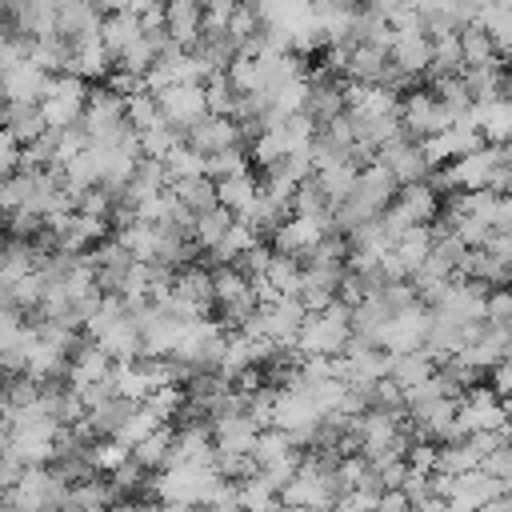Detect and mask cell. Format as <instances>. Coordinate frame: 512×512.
<instances>
[{
  "label": "cell",
  "instance_id": "obj_1",
  "mask_svg": "<svg viewBox=\"0 0 512 512\" xmlns=\"http://www.w3.org/2000/svg\"><path fill=\"white\" fill-rule=\"evenodd\" d=\"M348 320H352V308H344L340 300H332V304H328L324 312H316V316H304V324H300V332H296V340H292L296 356H300V360H304V356L336 360V356L344 352L348 336H352Z\"/></svg>",
  "mask_w": 512,
  "mask_h": 512
},
{
  "label": "cell",
  "instance_id": "obj_2",
  "mask_svg": "<svg viewBox=\"0 0 512 512\" xmlns=\"http://www.w3.org/2000/svg\"><path fill=\"white\" fill-rule=\"evenodd\" d=\"M84 100H88V84L72 72L64 76H52L48 80V92L40 100V120L48 132H64V128H76L80 116H84Z\"/></svg>",
  "mask_w": 512,
  "mask_h": 512
},
{
  "label": "cell",
  "instance_id": "obj_3",
  "mask_svg": "<svg viewBox=\"0 0 512 512\" xmlns=\"http://www.w3.org/2000/svg\"><path fill=\"white\" fill-rule=\"evenodd\" d=\"M400 128L412 140H428L452 128V116L444 112V104L428 92V88H412L408 96H400Z\"/></svg>",
  "mask_w": 512,
  "mask_h": 512
},
{
  "label": "cell",
  "instance_id": "obj_4",
  "mask_svg": "<svg viewBox=\"0 0 512 512\" xmlns=\"http://www.w3.org/2000/svg\"><path fill=\"white\" fill-rule=\"evenodd\" d=\"M300 112L312 120L316 132L344 116V84H340L324 64H316V68L308 72V96H304V108H300Z\"/></svg>",
  "mask_w": 512,
  "mask_h": 512
},
{
  "label": "cell",
  "instance_id": "obj_5",
  "mask_svg": "<svg viewBox=\"0 0 512 512\" xmlns=\"http://www.w3.org/2000/svg\"><path fill=\"white\" fill-rule=\"evenodd\" d=\"M428 324H432V312L424 304H412L404 312H396L384 332H380V348L392 352V356H408V352H424V340H428Z\"/></svg>",
  "mask_w": 512,
  "mask_h": 512
},
{
  "label": "cell",
  "instance_id": "obj_6",
  "mask_svg": "<svg viewBox=\"0 0 512 512\" xmlns=\"http://www.w3.org/2000/svg\"><path fill=\"white\" fill-rule=\"evenodd\" d=\"M376 164H384L400 188H408V184H424V180L432 176V164H428L420 140H412V136H400V140L384 144V148L376 152Z\"/></svg>",
  "mask_w": 512,
  "mask_h": 512
},
{
  "label": "cell",
  "instance_id": "obj_7",
  "mask_svg": "<svg viewBox=\"0 0 512 512\" xmlns=\"http://www.w3.org/2000/svg\"><path fill=\"white\" fill-rule=\"evenodd\" d=\"M156 104H160V120H164L168 128H176L180 136H184L196 120L208 116V108H204V88H200V84H172V88L156 92Z\"/></svg>",
  "mask_w": 512,
  "mask_h": 512
},
{
  "label": "cell",
  "instance_id": "obj_8",
  "mask_svg": "<svg viewBox=\"0 0 512 512\" xmlns=\"http://www.w3.org/2000/svg\"><path fill=\"white\" fill-rule=\"evenodd\" d=\"M208 432H212V448H216L220 456H252L256 436H260V424H256L248 412H236V416L212 420Z\"/></svg>",
  "mask_w": 512,
  "mask_h": 512
},
{
  "label": "cell",
  "instance_id": "obj_9",
  "mask_svg": "<svg viewBox=\"0 0 512 512\" xmlns=\"http://www.w3.org/2000/svg\"><path fill=\"white\" fill-rule=\"evenodd\" d=\"M140 36H144V28H140V16H136V4H120V8H108V12H104V20H100V40H104L112 64H116Z\"/></svg>",
  "mask_w": 512,
  "mask_h": 512
},
{
  "label": "cell",
  "instance_id": "obj_10",
  "mask_svg": "<svg viewBox=\"0 0 512 512\" xmlns=\"http://www.w3.org/2000/svg\"><path fill=\"white\" fill-rule=\"evenodd\" d=\"M184 144L208 160V156H216V152L240 148V132H236V124H232L228 116H204V120H196V124L184 132Z\"/></svg>",
  "mask_w": 512,
  "mask_h": 512
},
{
  "label": "cell",
  "instance_id": "obj_11",
  "mask_svg": "<svg viewBox=\"0 0 512 512\" xmlns=\"http://www.w3.org/2000/svg\"><path fill=\"white\" fill-rule=\"evenodd\" d=\"M332 228V220L328 224H316V220H300V216H292V220H284L276 232H272V244H276V256H288V260H304L316 244H320V236Z\"/></svg>",
  "mask_w": 512,
  "mask_h": 512
},
{
  "label": "cell",
  "instance_id": "obj_12",
  "mask_svg": "<svg viewBox=\"0 0 512 512\" xmlns=\"http://www.w3.org/2000/svg\"><path fill=\"white\" fill-rule=\"evenodd\" d=\"M164 32H168V40H172L176 48L192 52L196 40H200V32H204V4H196V0H176V4H168V8H164Z\"/></svg>",
  "mask_w": 512,
  "mask_h": 512
},
{
  "label": "cell",
  "instance_id": "obj_13",
  "mask_svg": "<svg viewBox=\"0 0 512 512\" xmlns=\"http://www.w3.org/2000/svg\"><path fill=\"white\" fill-rule=\"evenodd\" d=\"M388 64L400 68L404 76H420L432 64V40L424 32H392L388 44Z\"/></svg>",
  "mask_w": 512,
  "mask_h": 512
},
{
  "label": "cell",
  "instance_id": "obj_14",
  "mask_svg": "<svg viewBox=\"0 0 512 512\" xmlns=\"http://www.w3.org/2000/svg\"><path fill=\"white\" fill-rule=\"evenodd\" d=\"M48 80H52L48 72H40L32 60H24L12 72L0 76V88H4V100L8 104H40L44 92H48Z\"/></svg>",
  "mask_w": 512,
  "mask_h": 512
},
{
  "label": "cell",
  "instance_id": "obj_15",
  "mask_svg": "<svg viewBox=\"0 0 512 512\" xmlns=\"http://www.w3.org/2000/svg\"><path fill=\"white\" fill-rule=\"evenodd\" d=\"M104 12H108V8H96V4H76V0L56 4V36H64L68 44H76L80 36L100 32Z\"/></svg>",
  "mask_w": 512,
  "mask_h": 512
},
{
  "label": "cell",
  "instance_id": "obj_16",
  "mask_svg": "<svg viewBox=\"0 0 512 512\" xmlns=\"http://www.w3.org/2000/svg\"><path fill=\"white\" fill-rule=\"evenodd\" d=\"M108 376H112V360H108L92 340H84V344L72 352L68 372H64V380H68L72 388H88V384H100V380H108Z\"/></svg>",
  "mask_w": 512,
  "mask_h": 512
},
{
  "label": "cell",
  "instance_id": "obj_17",
  "mask_svg": "<svg viewBox=\"0 0 512 512\" xmlns=\"http://www.w3.org/2000/svg\"><path fill=\"white\" fill-rule=\"evenodd\" d=\"M68 72H72V76H80L84 84H88V80H100V76H108V72H112V56H108V48H104L100 32L80 36V40L72 44V68H68Z\"/></svg>",
  "mask_w": 512,
  "mask_h": 512
},
{
  "label": "cell",
  "instance_id": "obj_18",
  "mask_svg": "<svg viewBox=\"0 0 512 512\" xmlns=\"http://www.w3.org/2000/svg\"><path fill=\"white\" fill-rule=\"evenodd\" d=\"M136 408H140V404H132V400H124V396H108V400L96 404L84 420H88V428L96 432V440H116L120 428L136 416Z\"/></svg>",
  "mask_w": 512,
  "mask_h": 512
},
{
  "label": "cell",
  "instance_id": "obj_19",
  "mask_svg": "<svg viewBox=\"0 0 512 512\" xmlns=\"http://www.w3.org/2000/svg\"><path fill=\"white\" fill-rule=\"evenodd\" d=\"M256 196H260V180L252 176V168H248V172H236V176H228V180L216 184V204H220L228 216H244V212L256 204Z\"/></svg>",
  "mask_w": 512,
  "mask_h": 512
},
{
  "label": "cell",
  "instance_id": "obj_20",
  "mask_svg": "<svg viewBox=\"0 0 512 512\" xmlns=\"http://www.w3.org/2000/svg\"><path fill=\"white\" fill-rule=\"evenodd\" d=\"M172 296H180L184 304H196L200 312H208V308H212V272L200 268V264L176 268V276H172Z\"/></svg>",
  "mask_w": 512,
  "mask_h": 512
},
{
  "label": "cell",
  "instance_id": "obj_21",
  "mask_svg": "<svg viewBox=\"0 0 512 512\" xmlns=\"http://www.w3.org/2000/svg\"><path fill=\"white\" fill-rule=\"evenodd\" d=\"M384 68H388V52H384V48H376V44H356V48H348L344 80H352V84H380Z\"/></svg>",
  "mask_w": 512,
  "mask_h": 512
},
{
  "label": "cell",
  "instance_id": "obj_22",
  "mask_svg": "<svg viewBox=\"0 0 512 512\" xmlns=\"http://www.w3.org/2000/svg\"><path fill=\"white\" fill-rule=\"evenodd\" d=\"M392 204H396L416 228H428V224L440 216V196H436L428 184H408V188H400Z\"/></svg>",
  "mask_w": 512,
  "mask_h": 512
},
{
  "label": "cell",
  "instance_id": "obj_23",
  "mask_svg": "<svg viewBox=\"0 0 512 512\" xmlns=\"http://www.w3.org/2000/svg\"><path fill=\"white\" fill-rule=\"evenodd\" d=\"M172 432L176 428H168V424H160L152 436H144L128 456L144 468V472H152V476H160L164 468H172Z\"/></svg>",
  "mask_w": 512,
  "mask_h": 512
},
{
  "label": "cell",
  "instance_id": "obj_24",
  "mask_svg": "<svg viewBox=\"0 0 512 512\" xmlns=\"http://www.w3.org/2000/svg\"><path fill=\"white\" fill-rule=\"evenodd\" d=\"M0 128L20 144L28 148L40 132H44V120H40V104H4V116H0Z\"/></svg>",
  "mask_w": 512,
  "mask_h": 512
},
{
  "label": "cell",
  "instance_id": "obj_25",
  "mask_svg": "<svg viewBox=\"0 0 512 512\" xmlns=\"http://www.w3.org/2000/svg\"><path fill=\"white\" fill-rule=\"evenodd\" d=\"M168 192L192 212V216H204V212H212V208H220L216 204V184L208 180V176H192V180H172L168 184Z\"/></svg>",
  "mask_w": 512,
  "mask_h": 512
},
{
  "label": "cell",
  "instance_id": "obj_26",
  "mask_svg": "<svg viewBox=\"0 0 512 512\" xmlns=\"http://www.w3.org/2000/svg\"><path fill=\"white\" fill-rule=\"evenodd\" d=\"M236 508L240 512H280V492L256 472L236 484Z\"/></svg>",
  "mask_w": 512,
  "mask_h": 512
},
{
  "label": "cell",
  "instance_id": "obj_27",
  "mask_svg": "<svg viewBox=\"0 0 512 512\" xmlns=\"http://www.w3.org/2000/svg\"><path fill=\"white\" fill-rule=\"evenodd\" d=\"M432 372H436V364H432L424 352H408V356H392V372H388V380H392L400 392H408V388L428 384Z\"/></svg>",
  "mask_w": 512,
  "mask_h": 512
},
{
  "label": "cell",
  "instance_id": "obj_28",
  "mask_svg": "<svg viewBox=\"0 0 512 512\" xmlns=\"http://www.w3.org/2000/svg\"><path fill=\"white\" fill-rule=\"evenodd\" d=\"M460 60H464V68H496L500 64V52L492 48V40H488L484 28L468 24L460 32Z\"/></svg>",
  "mask_w": 512,
  "mask_h": 512
},
{
  "label": "cell",
  "instance_id": "obj_29",
  "mask_svg": "<svg viewBox=\"0 0 512 512\" xmlns=\"http://www.w3.org/2000/svg\"><path fill=\"white\" fill-rule=\"evenodd\" d=\"M292 216L316 220V224H328V220H332V204H328V196H324V188H320L316 176L296 188V196H292Z\"/></svg>",
  "mask_w": 512,
  "mask_h": 512
},
{
  "label": "cell",
  "instance_id": "obj_30",
  "mask_svg": "<svg viewBox=\"0 0 512 512\" xmlns=\"http://www.w3.org/2000/svg\"><path fill=\"white\" fill-rule=\"evenodd\" d=\"M68 504H72L76 512H108V508H116L120 500H116V492H112L108 480H96V476H92V480L68 488Z\"/></svg>",
  "mask_w": 512,
  "mask_h": 512
},
{
  "label": "cell",
  "instance_id": "obj_31",
  "mask_svg": "<svg viewBox=\"0 0 512 512\" xmlns=\"http://www.w3.org/2000/svg\"><path fill=\"white\" fill-rule=\"evenodd\" d=\"M476 28L488 32L496 52H508L512 48V4H480Z\"/></svg>",
  "mask_w": 512,
  "mask_h": 512
},
{
  "label": "cell",
  "instance_id": "obj_32",
  "mask_svg": "<svg viewBox=\"0 0 512 512\" xmlns=\"http://www.w3.org/2000/svg\"><path fill=\"white\" fill-rule=\"evenodd\" d=\"M392 252H396V260H400V268L412 276V272L428 260V252H432V232H428V228H408V232L396 240Z\"/></svg>",
  "mask_w": 512,
  "mask_h": 512
},
{
  "label": "cell",
  "instance_id": "obj_33",
  "mask_svg": "<svg viewBox=\"0 0 512 512\" xmlns=\"http://www.w3.org/2000/svg\"><path fill=\"white\" fill-rule=\"evenodd\" d=\"M260 280L276 296H300V260H288V256H276L272 252V264H268V272Z\"/></svg>",
  "mask_w": 512,
  "mask_h": 512
},
{
  "label": "cell",
  "instance_id": "obj_34",
  "mask_svg": "<svg viewBox=\"0 0 512 512\" xmlns=\"http://www.w3.org/2000/svg\"><path fill=\"white\" fill-rule=\"evenodd\" d=\"M124 120H128V128H132L136 136L148 132V128H156V124H160V104H156V96H152V92L128 96V100H124Z\"/></svg>",
  "mask_w": 512,
  "mask_h": 512
},
{
  "label": "cell",
  "instance_id": "obj_35",
  "mask_svg": "<svg viewBox=\"0 0 512 512\" xmlns=\"http://www.w3.org/2000/svg\"><path fill=\"white\" fill-rule=\"evenodd\" d=\"M200 88H204V108H208V116H232V108H236V88L228 84L224 72L208 76Z\"/></svg>",
  "mask_w": 512,
  "mask_h": 512
},
{
  "label": "cell",
  "instance_id": "obj_36",
  "mask_svg": "<svg viewBox=\"0 0 512 512\" xmlns=\"http://www.w3.org/2000/svg\"><path fill=\"white\" fill-rule=\"evenodd\" d=\"M316 180H320V188H324L328 204H332V208H340V204L352 196V188H356V168H352V164H340V168L316 172Z\"/></svg>",
  "mask_w": 512,
  "mask_h": 512
},
{
  "label": "cell",
  "instance_id": "obj_37",
  "mask_svg": "<svg viewBox=\"0 0 512 512\" xmlns=\"http://www.w3.org/2000/svg\"><path fill=\"white\" fill-rule=\"evenodd\" d=\"M472 468H480V460L468 452L464 440L436 448V472H440V476H464V472H472Z\"/></svg>",
  "mask_w": 512,
  "mask_h": 512
},
{
  "label": "cell",
  "instance_id": "obj_38",
  "mask_svg": "<svg viewBox=\"0 0 512 512\" xmlns=\"http://www.w3.org/2000/svg\"><path fill=\"white\" fill-rule=\"evenodd\" d=\"M288 156V140H284V132L276 128V132H260L252 144H248V160H256L260 168H272V164H280Z\"/></svg>",
  "mask_w": 512,
  "mask_h": 512
},
{
  "label": "cell",
  "instance_id": "obj_39",
  "mask_svg": "<svg viewBox=\"0 0 512 512\" xmlns=\"http://www.w3.org/2000/svg\"><path fill=\"white\" fill-rule=\"evenodd\" d=\"M176 144H184V136L176 132V128H168L164 120L156 124V128H148V132H140V152L148 156V160H164Z\"/></svg>",
  "mask_w": 512,
  "mask_h": 512
},
{
  "label": "cell",
  "instance_id": "obj_40",
  "mask_svg": "<svg viewBox=\"0 0 512 512\" xmlns=\"http://www.w3.org/2000/svg\"><path fill=\"white\" fill-rule=\"evenodd\" d=\"M236 172H248V152L244 148H228V152H216V156L204 160V176L212 184H220V180H228Z\"/></svg>",
  "mask_w": 512,
  "mask_h": 512
},
{
  "label": "cell",
  "instance_id": "obj_41",
  "mask_svg": "<svg viewBox=\"0 0 512 512\" xmlns=\"http://www.w3.org/2000/svg\"><path fill=\"white\" fill-rule=\"evenodd\" d=\"M228 224H232V216H228L224 208H212V212L196 216V248H208V252H216V244L224 240Z\"/></svg>",
  "mask_w": 512,
  "mask_h": 512
},
{
  "label": "cell",
  "instance_id": "obj_42",
  "mask_svg": "<svg viewBox=\"0 0 512 512\" xmlns=\"http://www.w3.org/2000/svg\"><path fill=\"white\" fill-rule=\"evenodd\" d=\"M228 40L240 48V44H248V40H256L260 36V12L252 8V4H236L232 8V20H228Z\"/></svg>",
  "mask_w": 512,
  "mask_h": 512
},
{
  "label": "cell",
  "instance_id": "obj_43",
  "mask_svg": "<svg viewBox=\"0 0 512 512\" xmlns=\"http://www.w3.org/2000/svg\"><path fill=\"white\" fill-rule=\"evenodd\" d=\"M164 168L172 180H192V176H204V156L192 152L188 144H176L168 156H164Z\"/></svg>",
  "mask_w": 512,
  "mask_h": 512
},
{
  "label": "cell",
  "instance_id": "obj_44",
  "mask_svg": "<svg viewBox=\"0 0 512 512\" xmlns=\"http://www.w3.org/2000/svg\"><path fill=\"white\" fill-rule=\"evenodd\" d=\"M72 212H76V216H92V220H108V216H112V192H108L104 184H100V188H88V192L76 196Z\"/></svg>",
  "mask_w": 512,
  "mask_h": 512
},
{
  "label": "cell",
  "instance_id": "obj_45",
  "mask_svg": "<svg viewBox=\"0 0 512 512\" xmlns=\"http://www.w3.org/2000/svg\"><path fill=\"white\" fill-rule=\"evenodd\" d=\"M36 396H40V384H36L32 376H12V380H4V400H8V412L36 404Z\"/></svg>",
  "mask_w": 512,
  "mask_h": 512
},
{
  "label": "cell",
  "instance_id": "obj_46",
  "mask_svg": "<svg viewBox=\"0 0 512 512\" xmlns=\"http://www.w3.org/2000/svg\"><path fill=\"white\" fill-rule=\"evenodd\" d=\"M268 264H272V248H264V244H256V248H248L232 268L240 272V276H248V280H260L264 272H268Z\"/></svg>",
  "mask_w": 512,
  "mask_h": 512
},
{
  "label": "cell",
  "instance_id": "obj_47",
  "mask_svg": "<svg viewBox=\"0 0 512 512\" xmlns=\"http://www.w3.org/2000/svg\"><path fill=\"white\" fill-rule=\"evenodd\" d=\"M404 464H408V472H424V476H432V472H436V444H428V440H412V448L404 452Z\"/></svg>",
  "mask_w": 512,
  "mask_h": 512
},
{
  "label": "cell",
  "instance_id": "obj_48",
  "mask_svg": "<svg viewBox=\"0 0 512 512\" xmlns=\"http://www.w3.org/2000/svg\"><path fill=\"white\" fill-rule=\"evenodd\" d=\"M128 460V448H120L116 440H100L96 444V472H116Z\"/></svg>",
  "mask_w": 512,
  "mask_h": 512
},
{
  "label": "cell",
  "instance_id": "obj_49",
  "mask_svg": "<svg viewBox=\"0 0 512 512\" xmlns=\"http://www.w3.org/2000/svg\"><path fill=\"white\" fill-rule=\"evenodd\" d=\"M12 172H20V144L0 128V180H8Z\"/></svg>",
  "mask_w": 512,
  "mask_h": 512
},
{
  "label": "cell",
  "instance_id": "obj_50",
  "mask_svg": "<svg viewBox=\"0 0 512 512\" xmlns=\"http://www.w3.org/2000/svg\"><path fill=\"white\" fill-rule=\"evenodd\" d=\"M488 376H492V384H488V388H492L500 400H508V396H512V356H504Z\"/></svg>",
  "mask_w": 512,
  "mask_h": 512
},
{
  "label": "cell",
  "instance_id": "obj_51",
  "mask_svg": "<svg viewBox=\"0 0 512 512\" xmlns=\"http://www.w3.org/2000/svg\"><path fill=\"white\" fill-rule=\"evenodd\" d=\"M376 512H412V504H408V496L400 488H392V492L376 496Z\"/></svg>",
  "mask_w": 512,
  "mask_h": 512
},
{
  "label": "cell",
  "instance_id": "obj_52",
  "mask_svg": "<svg viewBox=\"0 0 512 512\" xmlns=\"http://www.w3.org/2000/svg\"><path fill=\"white\" fill-rule=\"evenodd\" d=\"M480 512H512V492H500V496H492Z\"/></svg>",
  "mask_w": 512,
  "mask_h": 512
},
{
  "label": "cell",
  "instance_id": "obj_53",
  "mask_svg": "<svg viewBox=\"0 0 512 512\" xmlns=\"http://www.w3.org/2000/svg\"><path fill=\"white\" fill-rule=\"evenodd\" d=\"M4 104H8V100H4V88H0V116H4Z\"/></svg>",
  "mask_w": 512,
  "mask_h": 512
},
{
  "label": "cell",
  "instance_id": "obj_54",
  "mask_svg": "<svg viewBox=\"0 0 512 512\" xmlns=\"http://www.w3.org/2000/svg\"><path fill=\"white\" fill-rule=\"evenodd\" d=\"M504 292H508V300H512V284H508V288H504Z\"/></svg>",
  "mask_w": 512,
  "mask_h": 512
},
{
  "label": "cell",
  "instance_id": "obj_55",
  "mask_svg": "<svg viewBox=\"0 0 512 512\" xmlns=\"http://www.w3.org/2000/svg\"><path fill=\"white\" fill-rule=\"evenodd\" d=\"M0 392H4V372H0Z\"/></svg>",
  "mask_w": 512,
  "mask_h": 512
},
{
  "label": "cell",
  "instance_id": "obj_56",
  "mask_svg": "<svg viewBox=\"0 0 512 512\" xmlns=\"http://www.w3.org/2000/svg\"><path fill=\"white\" fill-rule=\"evenodd\" d=\"M0 228H4V212H0Z\"/></svg>",
  "mask_w": 512,
  "mask_h": 512
},
{
  "label": "cell",
  "instance_id": "obj_57",
  "mask_svg": "<svg viewBox=\"0 0 512 512\" xmlns=\"http://www.w3.org/2000/svg\"><path fill=\"white\" fill-rule=\"evenodd\" d=\"M508 200H512V188H508Z\"/></svg>",
  "mask_w": 512,
  "mask_h": 512
}]
</instances>
